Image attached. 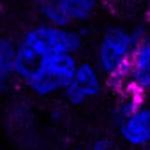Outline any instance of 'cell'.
Listing matches in <instances>:
<instances>
[{
    "label": "cell",
    "mask_w": 150,
    "mask_h": 150,
    "mask_svg": "<svg viewBox=\"0 0 150 150\" xmlns=\"http://www.w3.org/2000/svg\"><path fill=\"white\" fill-rule=\"evenodd\" d=\"M115 122L122 141L132 148H145L150 141V111L143 97L122 92L115 106Z\"/></svg>",
    "instance_id": "277c9868"
},
{
    "label": "cell",
    "mask_w": 150,
    "mask_h": 150,
    "mask_svg": "<svg viewBox=\"0 0 150 150\" xmlns=\"http://www.w3.org/2000/svg\"><path fill=\"white\" fill-rule=\"evenodd\" d=\"M145 35V27L131 28L124 25H115L103 32L96 46L94 64L103 74L104 81H108L113 87H118L120 90L124 88L129 62L138 42Z\"/></svg>",
    "instance_id": "7a4b0ae2"
},
{
    "label": "cell",
    "mask_w": 150,
    "mask_h": 150,
    "mask_svg": "<svg viewBox=\"0 0 150 150\" xmlns=\"http://www.w3.org/2000/svg\"><path fill=\"white\" fill-rule=\"evenodd\" d=\"M78 64L76 55H50L34 64V67L20 80L30 94L41 99L62 94L69 83L74 67Z\"/></svg>",
    "instance_id": "3957f363"
},
{
    "label": "cell",
    "mask_w": 150,
    "mask_h": 150,
    "mask_svg": "<svg viewBox=\"0 0 150 150\" xmlns=\"http://www.w3.org/2000/svg\"><path fill=\"white\" fill-rule=\"evenodd\" d=\"M14 78V41L0 35V97Z\"/></svg>",
    "instance_id": "ba28073f"
},
{
    "label": "cell",
    "mask_w": 150,
    "mask_h": 150,
    "mask_svg": "<svg viewBox=\"0 0 150 150\" xmlns=\"http://www.w3.org/2000/svg\"><path fill=\"white\" fill-rule=\"evenodd\" d=\"M148 87H150V41L148 35H145L138 42L132 53L122 92H131L145 99Z\"/></svg>",
    "instance_id": "52a82bcc"
},
{
    "label": "cell",
    "mask_w": 150,
    "mask_h": 150,
    "mask_svg": "<svg viewBox=\"0 0 150 150\" xmlns=\"http://www.w3.org/2000/svg\"><path fill=\"white\" fill-rule=\"evenodd\" d=\"M103 88H104V78L96 67V64L90 60H81V62L78 60L62 96L65 103L72 106H83L97 99L103 94Z\"/></svg>",
    "instance_id": "8992f818"
},
{
    "label": "cell",
    "mask_w": 150,
    "mask_h": 150,
    "mask_svg": "<svg viewBox=\"0 0 150 150\" xmlns=\"http://www.w3.org/2000/svg\"><path fill=\"white\" fill-rule=\"evenodd\" d=\"M87 150H115V146H113V141L110 138L101 136V138H96Z\"/></svg>",
    "instance_id": "9c48e42d"
},
{
    "label": "cell",
    "mask_w": 150,
    "mask_h": 150,
    "mask_svg": "<svg viewBox=\"0 0 150 150\" xmlns=\"http://www.w3.org/2000/svg\"><path fill=\"white\" fill-rule=\"evenodd\" d=\"M32 4L44 23L76 28L96 16L99 0H32Z\"/></svg>",
    "instance_id": "5b68a950"
},
{
    "label": "cell",
    "mask_w": 150,
    "mask_h": 150,
    "mask_svg": "<svg viewBox=\"0 0 150 150\" xmlns=\"http://www.w3.org/2000/svg\"><path fill=\"white\" fill-rule=\"evenodd\" d=\"M69 150H87L85 146H72V148H69Z\"/></svg>",
    "instance_id": "30bf717a"
},
{
    "label": "cell",
    "mask_w": 150,
    "mask_h": 150,
    "mask_svg": "<svg viewBox=\"0 0 150 150\" xmlns=\"http://www.w3.org/2000/svg\"><path fill=\"white\" fill-rule=\"evenodd\" d=\"M83 48L80 30L39 23L30 27L14 42V78L21 80L34 64L50 55H78Z\"/></svg>",
    "instance_id": "6da1fadb"
}]
</instances>
